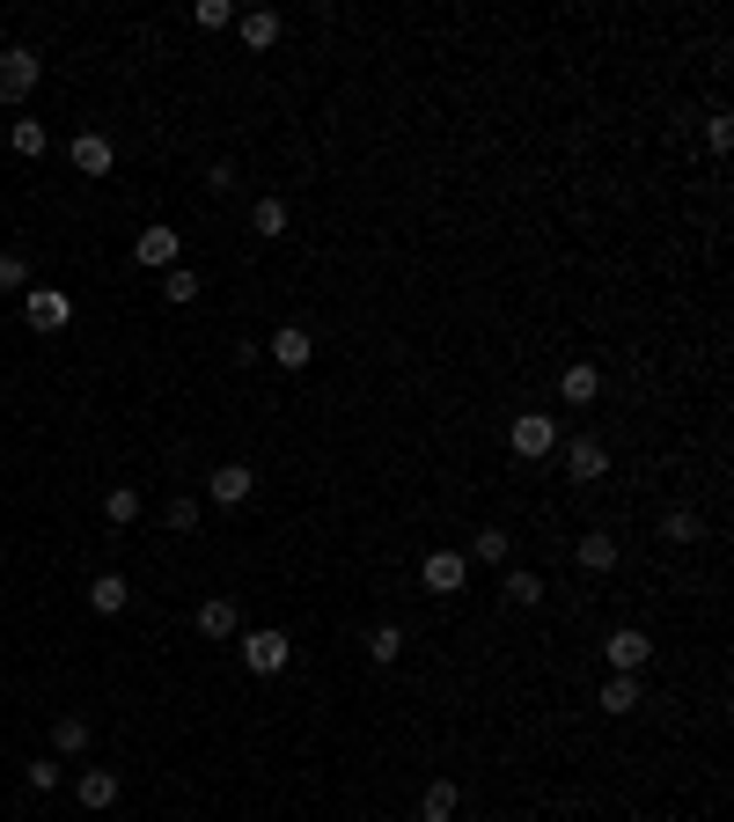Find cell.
I'll return each instance as SVG.
<instances>
[{"label": "cell", "mask_w": 734, "mask_h": 822, "mask_svg": "<svg viewBox=\"0 0 734 822\" xmlns=\"http://www.w3.org/2000/svg\"><path fill=\"white\" fill-rule=\"evenodd\" d=\"M30 287V265H23V250H0V294H15Z\"/></svg>", "instance_id": "29"}, {"label": "cell", "mask_w": 734, "mask_h": 822, "mask_svg": "<svg viewBox=\"0 0 734 822\" xmlns=\"http://www.w3.org/2000/svg\"><path fill=\"white\" fill-rule=\"evenodd\" d=\"M706 140H712V155H727V147H734V118H727V111H712V118H706Z\"/></svg>", "instance_id": "32"}, {"label": "cell", "mask_w": 734, "mask_h": 822, "mask_svg": "<svg viewBox=\"0 0 734 822\" xmlns=\"http://www.w3.org/2000/svg\"><path fill=\"white\" fill-rule=\"evenodd\" d=\"M162 301H176V309H184V301H198V272L170 265V272H162Z\"/></svg>", "instance_id": "25"}, {"label": "cell", "mask_w": 734, "mask_h": 822, "mask_svg": "<svg viewBox=\"0 0 734 822\" xmlns=\"http://www.w3.org/2000/svg\"><path fill=\"white\" fill-rule=\"evenodd\" d=\"M206 492H214V507H243L250 492H257V470H250V463H220Z\"/></svg>", "instance_id": "5"}, {"label": "cell", "mask_w": 734, "mask_h": 822, "mask_svg": "<svg viewBox=\"0 0 734 822\" xmlns=\"http://www.w3.org/2000/svg\"><path fill=\"white\" fill-rule=\"evenodd\" d=\"M639 705H646L639 676H610V683H603V712H617V720H624V712H639Z\"/></svg>", "instance_id": "18"}, {"label": "cell", "mask_w": 734, "mask_h": 822, "mask_svg": "<svg viewBox=\"0 0 734 822\" xmlns=\"http://www.w3.org/2000/svg\"><path fill=\"white\" fill-rule=\"evenodd\" d=\"M397 653H404V631H397V625H375V631H367V661H375V669H390Z\"/></svg>", "instance_id": "23"}, {"label": "cell", "mask_w": 734, "mask_h": 822, "mask_svg": "<svg viewBox=\"0 0 734 822\" xmlns=\"http://www.w3.org/2000/svg\"><path fill=\"white\" fill-rule=\"evenodd\" d=\"M243 639V669L250 676H279L294 661V647H287V631H236Z\"/></svg>", "instance_id": "2"}, {"label": "cell", "mask_w": 734, "mask_h": 822, "mask_svg": "<svg viewBox=\"0 0 734 822\" xmlns=\"http://www.w3.org/2000/svg\"><path fill=\"white\" fill-rule=\"evenodd\" d=\"M265 353H272V361H279V367H287V375H294V367H309V361H317V339H309L301 323H279Z\"/></svg>", "instance_id": "6"}, {"label": "cell", "mask_w": 734, "mask_h": 822, "mask_svg": "<svg viewBox=\"0 0 734 822\" xmlns=\"http://www.w3.org/2000/svg\"><path fill=\"white\" fill-rule=\"evenodd\" d=\"M573 558H581V573H617V536L610 529H587L581 544H573Z\"/></svg>", "instance_id": "11"}, {"label": "cell", "mask_w": 734, "mask_h": 822, "mask_svg": "<svg viewBox=\"0 0 734 822\" xmlns=\"http://www.w3.org/2000/svg\"><path fill=\"white\" fill-rule=\"evenodd\" d=\"M236 176H243L236 162H214V170H206V184H214V192H236Z\"/></svg>", "instance_id": "34"}, {"label": "cell", "mask_w": 734, "mask_h": 822, "mask_svg": "<svg viewBox=\"0 0 734 822\" xmlns=\"http://www.w3.org/2000/svg\"><path fill=\"white\" fill-rule=\"evenodd\" d=\"M456 808H463V794H456V778H434V786L418 794V822H456Z\"/></svg>", "instance_id": "13"}, {"label": "cell", "mask_w": 734, "mask_h": 822, "mask_svg": "<svg viewBox=\"0 0 734 822\" xmlns=\"http://www.w3.org/2000/svg\"><path fill=\"white\" fill-rule=\"evenodd\" d=\"M507 603L537 609V603H543V581H537V573H507Z\"/></svg>", "instance_id": "28"}, {"label": "cell", "mask_w": 734, "mask_h": 822, "mask_svg": "<svg viewBox=\"0 0 734 822\" xmlns=\"http://www.w3.org/2000/svg\"><path fill=\"white\" fill-rule=\"evenodd\" d=\"M418 581L434 587V595H456V587L470 581V566H463V558H456V551H434V558H426V566H418Z\"/></svg>", "instance_id": "10"}, {"label": "cell", "mask_w": 734, "mask_h": 822, "mask_svg": "<svg viewBox=\"0 0 734 822\" xmlns=\"http://www.w3.org/2000/svg\"><path fill=\"white\" fill-rule=\"evenodd\" d=\"M192 23H198V30H228V23H236V8H228V0H198Z\"/></svg>", "instance_id": "30"}, {"label": "cell", "mask_w": 734, "mask_h": 822, "mask_svg": "<svg viewBox=\"0 0 734 822\" xmlns=\"http://www.w3.org/2000/svg\"><path fill=\"white\" fill-rule=\"evenodd\" d=\"M103 514H111L118 529H133V522H140V492H133V484H111V492H103Z\"/></svg>", "instance_id": "22"}, {"label": "cell", "mask_w": 734, "mask_h": 822, "mask_svg": "<svg viewBox=\"0 0 734 822\" xmlns=\"http://www.w3.org/2000/svg\"><path fill=\"white\" fill-rule=\"evenodd\" d=\"M162 522H170L176 536H184V529H198V500H170V514H162Z\"/></svg>", "instance_id": "33"}, {"label": "cell", "mask_w": 734, "mask_h": 822, "mask_svg": "<svg viewBox=\"0 0 734 822\" xmlns=\"http://www.w3.org/2000/svg\"><path fill=\"white\" fill-rule=\"evenodd\" d=\"M551 448H559V426L543 411H521L514 419V456H551Z\"/></svg>", "instance_id": "7"}, {"label": "cell", "mask_w": 734, "mask_h": 822, "mask_svg": "<svg viewBox=\"0 0 734 822\" xmlns=\"http://www.w3.org/2000/svg\"><path fill=\"white\" fill-rule=\"evenodd\" d=\"M23 316H30V331H67L73 323V301L59 287H30L23 294Z\"/></svg>", "instance_id": "3"}, {"label": "cell", "mask_w": 734, "mask_h": 822, "mask_svg": "<svg viewBox=\"0 0 734 822\" xmlns=\"http://www.w3.org/2000/svg\"><path fill=\"white\" fill-rule=\"evenodd\" d=\"M243 45H250V52L279 45V15H272V8H250V15H243Z\"/></svg>", "instance_id": "21"}, {"label": "cell", "mask_w": 734, "mask_h": 822, "mask_svg": "<svg viewBox=\"0 0 734 822\" xmlns=\"http://www.w3.org/2000/svg\"><path fill=\"white\" fill-rule=\"evenodd\" d=\"M67 155H73V170H81V176H111V162H118V147L103 140V133H73Z\"/></svg>", "instance_id": "8"}, {"label": "cell", "mask_w": 734, "mask_h": 822, "mask_svg": "<svg viewBox=\"0 0 734 822\" xmlns=\"http://www.w3.org/2000/svg\"><path fill=\"white\" fill-rule=\"evenodd\" d=\"M603 653H610L617 676H639V669H646V653H654V639H646L639 625H624V631H610V639H603Z\"/></svg>", "instance_id": "4"}, {"label": "cell", "mask_w": 734, "mask_h": 822, "mask_svg": "<svg viewBox=\"0 0 734 822\" xmlns=\"http://www.w3.org/2000/svg\"><path fill=\"white\" fill-rule=\"evenodd\" d=\"M470 558H485V566H507V529H478V536H470Z\"/></svg>", "instance_id": "26"}, {"label": "cell", "mask_w": 734, "mask_h": 822, "mask_svg": "<svg viewBox=\"0 0 734 822\" xmlns=\"http://www.w3.org/2000/svg\"><path fill=\"white\" fill-rule=\"evenodd\" d=\"M37 81H45V59H37L30 45H8V52H0V103H23Z\"/></svg>", "instance_id": "1"}, {"label": "cell", "mask_w": 734, "mask_h": 822, "mask_svg": "<svg viewBox=\"0 0 734 822\" xmlns=\"http://www.w3.org/2000/svg\"><path fill=\"white\" fill-rule=\"evenodd\" d=\"M125 603H133V587H125V573H96V581H89V609H96V617H118Z\"/></svg>", "instance_id": "14"}, {"label": "cell", "mask_w": 734, "mask_h": 822, "mask_svg": "<svg viewBox=\"0 0 734 822\" xmlns=\"http://www.w3.org/2000/svg\"><path fill=\"white\" fill-rule=\"evenodd\" d=\"M198 631H206V639H236V631H243V609L228 603V595H214V603H198Z\"/></svg>", "instance_id": "12"}, {"label": "cell", "mask_w": 734, "mask_h": 822, "mask_svg": "<svg viewBox=\"0 0 734 822\" xmlns=\"http://www.w3.org/2000/svg\"><path fill=\"white\" fill-rule=\"evenodd\" d=\"M250 236H265V242L287 236V198H257L250 206Z\"/></svg>", "instance_id": "19"}, {"label": "cell", "mask_w": 734, "mask_h": 822, "mask_svg": "<svg viewBox=\"0 0 734 822\" xmlns=\"http://www.w3.org/2000/svg\"><path fill=\"white\" fill-rule=\"evenodd\" d=\"M565 470H573V484H595L603 470H610V448H603L595 434H581L573 448H565Z\"/></svg>", "instance_id": "9"}, {"label": "cell", "mask_w": 734, "mask_h": 822, "mask_svg": "<svg viewBox=\"0 0 734 822\" xmlns=\"http://www.w3.org/2000/svg\"><path fill=\"white\" fill-rule=\"evenodd\" d=\"M73 794H81V808H118V772H103V764H89Z\"/></svg>", "instance_id": "16"}, {"label": "cell", "mask_w": 734, "mask_h": 822, "mask_svg": "<svg viewBox=\"0 0 734 822\" xmlns=\"http://www.w3.org/2000/svg\"><path fill=\"white\" fill-rule=\"evenodd\" d=\"M133 258H140V265H154V272H170V265H176V228H147V236L133 242Z\"/></svg>", "instance_id": "15"}, {"label": "cell", "mask_w": 734, "mask_h": 822, "mask_svg": "<svg viewBox=\"0 0 734 822\" xmlns=\"http://www.w3.org/2000/svg\"><path fill=\"white\" fill-rule=\"evenodd\" d=\"M559 397H565V404H595V397H603V375H595L587 361H573L559 375Z\"/></svg>", "instance_id": "17"}, {"label": "cell", "mask_w": 734, "mask_h": 822, "mask_svg": "<svg viewBox=\"0 0 734 822\" xmlns=\"http://www.w3.org/2000/svg\"><path fill=\"white\" fill-rule=\"evenodd\" d=\"M89 750V720H81V712H67V720L51 727V756H81Z\"/></svg>", "instance_id": "20"}, {"label": "cell", "mask_w": 734, "mask_h": 822, "mask_svg": "<svg viewBox=\"0 0 734 822\" xmlns=\"http://www.w3.org/2000/svg\"><path fill=\"white\" fill-rule=\"evenodd\" d=\"M661 536H668V544H698V536H706V522H698L690 507H668V514H661Z\"/></svg>", "instance_id": "24"}, {"label": "cell", "mask_w": 734, "mask_h": 822, "mask_svg": "<svg viewBox=\"0 0 734 822\" xmlns=\"http://www.w3.org/2000/svg\"><path fill=\"white\" fill-rule=\"evenodd\" d=\"M23 778H30V794H51V786H59V764L37 756V764H23Z\"/></svg>", "instance_id": "31"}, {"label": "cell", "mask_w": 734, "mask_h": 822, "mask_svg": "<svg viewBox=\"0 0 734 822\" xmlns=\"http://www.w3.org/2000/svg\"><path fill=\"white\" fill-rule=\"evenodd\" d=\"M8 147H15V155H45V125H37V118H15Z\"/></svg>", "instance_id": "27"}]
</instances>
